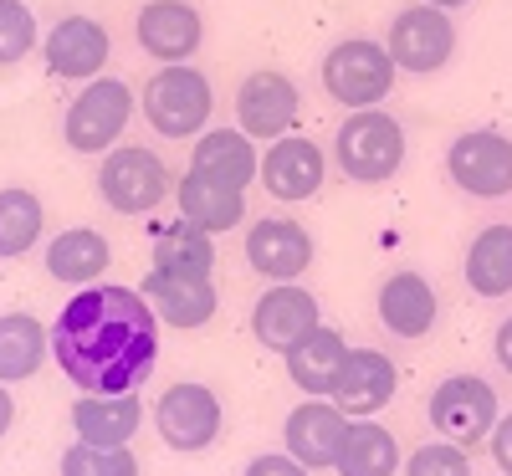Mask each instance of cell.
I'll return each mask as SVG.
<instances>
[{
  "label": "cell",
  "mask_w": 512,
  "mask_h": 476,
  "mask_svg": "<svg viewBox=\"0 0 512 476\" xmlns=\"http://www.w3.org/2000/svg\"><path fill=\"white\" fill-rule=\"evenodd\" d=\"M52 354L82 395H123L154 374L159 318L134 287H82L52 323Z\"/></svg>",
  "instance_id": "obj_1"
},
{
  "label": "cell",
  "mask_w": 512,
  "mask_h": 476,
  "mask_svg": "<svg viewBox=\"0 0 512 476\" xmlns=\"http://www.w3.org/2000/svg\"><path fill=\"white\" fill-rule=\"evenodd\" d=\"M333 159L349 180L359 185H384L395 180V169L405 164V128L400 118H390L384 108H359L338 123L333 139Z\"/></svg>",
  "instance_id": "obj_2"
},
{
  "label": "cell",
  "mask_w": 512,
  "mask_h": 476,
  "mask_svg": "<svg viewBox=\"0 0 512 476\" xmlns=\"http://www.w3.org/2000/svg\"><path fill=\"white\" fill-rule=\"evenodd\" d=\"M395 62L384 52V41H369V36H349V41H333L328 57H323V88L338 108H379L395 88Z\"/></svg>",
  "instance_id": "obj_3"
},
{
  "label": "cell",
  "mask_w": 512,
  "mask_h": 476,
  "mask_svg": "<svg viewBox=\"0 0 512 476\" xmlns=\"http://www.w3.org/2000/svg\"><path fill=\"white\" fill-rule=\"evenodd\" d=\"M210 108H216V93H210V77L195 72L190 62L159 67L144 88V118L159 139H195L210 123Z\"/></svg>",
  "instance_id": "obj_4"
},
{
  "label": "cell",
  "mask_w": 512,
  "mask_h": 476,
  "mask_svg": "<svg viewBox=\"0 0 512 476\" xmlns=\"http://www.w3.org/2000/svg\"><path fill=\"white\" fill-rule=\"evenodd\" d=\"M128 113H134V88L123 77H93L62 118V134L77 154H108L123 134Z\"/></svg>",
  "instance_id": "obj_5"
},
{
  "label": "cell",
  "mask_w": 512,
  "mask_h": 476,
  "mask_svg": "<svg viewBox=\"0 0 512 476\" xmlns=\"http://www.w3.org/2000/svg\"><path fill=\"white\" fill-rule=\"evenodd\" d=\"M98 195L108 200V210L118 215H149L164 195H169V169L154 149L139 144H113L98 164Z\"/></svg>",
  "instance_id": "obj_6"
},
{
  "label": "cell",
  "mask_w": 512,
  "mask_h": 476,
  "mask_svg": "<svg viewBox=\"0 0 512 476\" xmlns=\"http://www.w3.org/2000/svg\"><path fill=\"white\" fill-rule=\"evenodd\" d=\"M384 52L400 72H441L451 57H456V26H451V11L441 6H405L395 21H390V36H384Z\"/></svg>",
  "instance_id": "obj_7"
},
{
  "label": "cell",
  "mask_w": 512,
  "mask_h": 476,
  "mask_svg": "<svg viewBox=\"0 0 512 476\" xmlns=\"http://www.w3.org/2000/svg\"><path fill=\"white\" fill-rule=\"evenodd\" d=\"M446 175L461 195H477V200L512 195V139L497 134V128H472V134L451 139Z\"/></svg>",
  "instance_id": "obj_8"
},
{
  "label": "cell",
  "mask_w": 512,
  "mask_h": 476,
  "mask_svg": "<svg viewBox=\"0 0 512 476\" xmlns=\"http://www.w3.org/2000/svg\"><path fill=\"white\" fill-rule=\"evenodd\" d=\"M425 415H431V425L441 430L446 441L477 446V441L492 436V425H497V395H492V384L477 379V374H451V379L436 384Z\"/></svg>",
  "instance_id": "obj_9"
},
{
  "label": "cell",
  "mask_w": 512,
  "mask_h": 476,
  "mask_svg": "<svg viewBox=\"0 0 512 476\" xmlns=\"http://www.w3.org/2000/svg\"><path fill=\"white\" fill-rule=\"evenodd\" d=\"M154 425H159V441L169 451H205L210 441L221 436V400H216V389H205L195 379L185 384H169L159 405H154Z\"/></svg>",
  "instance_id": "obj_10"
},
{
  "label": "cell",
  "mask_w": 512,
  "mask_h": 476,
  "mask_svg": "<svg viewBox=\"0 0 512 476\" xmlns=\"http://www.w3.org/2000/svg\"><path fill=\"white\" fill-rule=\"evenodd\" d=\"M297 113H303V93H297V82L287 72H251L241 88H236V128L246 139H282L292 134Z\"/></svg>",
  "instance_id": "obj_11"
},
{
  "label": "cell",
  "mask_w": 512,
  "mask_h": 476,
  "mask_svg": "<svg viewBox=\"0 0 512 476\" xmlns=\"http://www.w3.org/2000/svg\"><path fill=\"white\" fill-rule=\"evenodd\" d=\"M344 430H349V415L338 410L328 395H308L282 425V441H287V456L303 461L308 471H323L338 461V446H344Z\"/></svg>",
  "instance_id": "obj_12"
},
{
  "label": "cell",
  "mask_w": 512,
  "mask_h": 476,
  "mask_svg": "<svg viewBox=\"0 0 512 476\" xmlns=\"http://www.w3.org/2000/svg\"><path fill=\"white\" fill-rule=\"evenodd\" d=\"M395 384H400V374H395L390 354H379V349H349L328 400L344 410L349 420H369V415H379L384 405L395 400Z\"/></svg>",
  "instance_id": "obj_13"
},
{
  "label": "cell",
  "mask_w": 512,
  "mask_h": 476,
  "mask_svg": "<svg viewBox=\"0 0 512 476\" xmlns=\"http://www.w3.org/2000/svg\"><path fill=\"white\" fill-rule=\"evenodd\" d=\"M134 31H139V47L149 57H159L164 67L190 62L205 41V21L190 0H149L134 21Z\"/></svg>",
  "instance_id": "obj_14"
},
{
  "label": "cell",
  "mask_w": 512,
  "mask_h": 476,
  "mask_svg": "<svg viewBox=\"0 0 512 476\" xmlns=\"http://www.w3.org/2000/svg\"><path fill=\"white\" fill-rule=\"evenodd\" d=\"M246 267L272 282H292L313 267V236L287 221V215H267L246 231Z\"/></svg>",
  "instance_id": "obj_15"
},
{
  "label": "cell",
  "mask_w": 512,
  "mask_h": 476,
  "mask_svg": "<svg viewBox=\"0 0 512 476\" xmlns=\"http://www.w3.org/2000/svg\"><path fill=\"white\" fill-rule=\"evenodd\" d=\"M318 297L308 287H267L262 297H256V308H251V333L262 349L272 354H287L297 338H308L318 328Z\"/></svg>",
  "instance_id": "obj_16"
},
{
  "label": "cell",
  "mask_w": 512,
  "mask_h": 476,
  "mask_svg": "<svg viewBox=\"0 0 512 476\" xmlns=\"http://www.w3.org/2000/svg\"><path fill=\"white\" fill-rule=\"evenodd\" d=\"M139 292H144V302L154 308V318L169 323V328H205L210 318H216V302H221V292H216V282H210V277L159 272V267L139 282Z\"/></svg>",
  "instance_id": "obj_17"
},
{
  "label": "cell",
  "mask_w": 512,
  "mask_h": 476,
  "mask_svg": "<svg viewBox=\"0 0 512 476\" xmlns=\"http://www.w3.org/2000/svg\"><path fill=\"white\" fill-rule=\"evenodd\" d=\"M41 52H47V72H57L67 82H93L108 67L113 41L93 16H67V21L52 26L47 41H41Z\"/></svg>",
  "instance_id": "obj_18"
},
{
  "label": "cell",
  "mask_w": 512,
  "mask_h": 476,
  "mask_svg": "<svg viewBox=\"0 0 512 476\" xmlns=\"http://www.w3.org/2000/svg\"><path fill=\"white\" fill-rule=\"evenodd\" d=\"M262 185H267V195H277V200H308V195H318L323 190V175H328V164H323V149L313 144V139H303V134H282V139H272V149L262 154Z\"/></svg>",
  "instance_id": "obj_19"
},
{
  "label": "cell",
  "mask_w": 512,
  "mask_h": 476,
  "mask_svg": "<svg viewBox=\"0 0 512 476\" xmlns=\"http://www.w3.org/2000/svg\"><path fill=\"white\" fill-rule=\"evenodd\" d=\"M139 425H144V405L134 389H123V395H82L72 405V430L88 446H128L139 436Z\"/></svg>",
  "instance_id": "obj_20"
},
{
  "label": "cell",
  "mask_w": 512,
  "mask_h": 476,
  "mask_svg": "<svg viewBox=\"0 0 512 476\" xmlns=\"http://www.w3.org/2000/svg\"><path fill=\"white\" fill-rule=\"evenodd\" d=\"M436 287L425 282L420 272H395L390 282L379 287V323L390 328L395 338H425L436 328Z\"/></svg>",
  "instance_id": "obj_21"
},
{
  "label": "cell",
  "mask_w": 512,
  "mask_h": 476,
  "mask_svg": "<svg viewBox=\"0 0 512 476\" xmlns=\"http://www.w3.org/2000/svg\"><path fill=\"white\" fill-rule=\"evenodd\" d=\"M195 175L216 180V185H231L246 195V185L256 180V169H262V159H256V144L241 134V128H210V134L195 139V159H190Z\"/></svg>",
  "instance_id": "obj_22"
},
{
  "label": "cell",
  "mask_w": 512,
  "mask_h": 476,
  "mask_svg": "<svg viewBox=\"0 0 512 476\" xmlns=\"http://www.w3.org/2000/svg\"><path fill=\"white\" fill-rule=\"evenodd\" d=\"M175 200H180V215H185V221L200 226V231H210V236L236 231V226L246 221V195L231 190V185H216V180L195 175V169H185V175H180Z\"/></svg>",
  "instance_id": "obj_23"
},
{
  "label": "cell",
  "mask_w": 512,
  "mask_h": 476,
  "mask_svg": "<svg viewBox=\"0 0 512 476\" xmlns=\"http://www.w3.org/2000/svg\"><path fill=\"white\" fill-rule=\"evenodd\" d=\"M344 354H349L344 333L318 323L308 338H297L282 359H287V374H292V384L303 389V395H333L338 369H344Z\"/></svg>",
  "instance_id": "obj_24"
},
{
  "label": "cell",
  "mask_w": 512,
  "mask_h": 476,
  "mask_svg": "<svg viewBox=\"0 0 512 476\" xmlns=\"http://www.w3.org/2000/svg\"><path fill=\"white\" fill-rule=\"evenodd\" d=\"M108 262H113L108 241H103L98 231H88V226L62 231V236L47 246V272H52L57 282H67V287H88V282H98V277L108 272Z\"/></svg>",
  "instance_id": "obj_25"
},
{
  "label": "cell",
  "mask_w": 512,
  "mask_h": 476,
  "mask_svg": "<svg viewBox=\"0 0 512 476\" xmlns=\"http://www.w3.org/2000/svg\"><path fill=\"white\" fill-rule=\"evenodd\" d=\"M338 476H395L400 471V446L384 425L374 420H349L344 446H338Z\"/></svg>",
  "instance_id": "obj_26"
},
{
  "label": "cell",
  "mask_w": 512,
  "mask_h": 476,
  "mask_svg": "<svg viewBox=\"0 0 512 476\" xmlns=\"http://www.w3.org/2000/svg\"><path fill=\"white\" fill-rule=\"evenodd\" d=\"M47 364V328L31 313H0V384H21Z\"/></svg>",
  "instance_id": "obj_27"
},
{
  "label": "cell",
  "mask_w": 512,
  "mask_h": 476,
  "mask_svg": "<svg viewBox=\"0 0 512 476\" xmlns=\"http://www.w3.org/2000/svg\"><path fill=\"white\" fill-rule=\"evenodd\" d=\"M466 287L477 297L512 292V226H487L466 251Z\"/></svg>",
  "instance_id": "obj_28"
},
{
  "label": "cell",
  "mask_w": 512,
  "mask_h": 476,
  "mask_svg": "<svg viewBox=\"0 0 512 476\" xmlns=\"http://www.w3.org/2000/svg\"><path fill=\"white\" fill-rule=\"evenodd\" d=\"M154 267L159 272H185V277H210L216 272V236L180 221V226H164L154 241Z\"/></svg>",
  "instance_id": "obj_29"
},
{
  "label": "cell",
  "mask_w": 512,
  "mask_h": 476,
  "mask_svg": "<svg viewBox=\"0 0 512 476\" xmlns=\"http://www.w3.org/2000/svg\"><path fill=\"white\" fill-rule=\"evenodd\" d=\"M41 241V200L31 190H0V262H16Z\"/></svg>",
  "instance_id": "obj_30"
},
{
  "label": "cell",
  "mask_w": 512,
  "mask_h": 476,
  "mask_svg": "<svg viewBox=\"0 0 512 476\" xmlns=\"http://www.w3.org/2000/svg\"><path fill=\"white\" fill-rule=\"evenodd\" d=\"M62 476H139V461H134V451H123V446L77 441V446L62 451Z\"/></svg>",
  "instance_id": "obj_31"
},
{
  "label": "cell",
  "mask_w": 512,
  "mask_h": 476,
  "mask_svg": "<svg viewBox=\"0 0 512 476\" xmlns=\"http://www.w3.org/2000/svg\"><path fill=\"white\" fill-rule=\"evenodd\" d=\"M36 47V16L26 0H0V67H16Z\"/></svg>",
  "instance_id": "obj_32"
},
{
  "label": "cell",
  "mask_w": 512,
  "mask_h": 476,
  "mask_svg": "<svg viewBox=\"0 0 512 476\" xmlns=\"http://www.w3.org/2000/svg\"><path fill=\"white\" fill-rule=\"evenodd\" d=\"M405 476H472V456L456 441H431V446L410 451Z\"/></svg>",
  "instance_id": "obj_33"
},
{
  "label": "cell",
  "mask_w": 512,
  "mask_h": 476,
  "mask_svg": "<svg viewBox=\"0 0 512 476\" xmlns=\"http://www.w3.org/2000/svg\"><path fill=\"white\" fill-rule=\"evenodd\" d=\"M246 476H308V466L292 461L287 451H267V456L246 461Z\"/></svg>",
  "instance_id": "obj_34"
},
{
  "label": "cell",
  "mask_w": 512,
  "mask_h": 476,
  "mask_svg": "<svg viewBox=\"0 0 512 476\" xmlns=\"http://www.w3.org/2000/svg\"><path fill=\"white\" fill-rule=\"evenodd\" d=\"M492 461H497L502 476H512V410L492 425Z\"/></svg>",
  "instance_id": "obj_35"
},
{
  "label": "cell",
  "mask_w": 512,
  "mask_h": 476,
  "mask_svg": "<svg viewBox=\"0 0 512 476\" xmlns=\"http://www.w3.org/2000/svg\"><path fill=\"white\" fill-rule=\"evenodd\" d=\"M492 354H497V364H502V369L512 374V318H507V323L497 328V338H492Z\"/></svg>",
  "instance_id": "obj_36"
},
{
  "label": "cell",
  "mask_w": 512,
  "mask_h": 476,
  "mask_svg": "<svg viewBox=\"0 0 512 476\" xmlns=\"http://www.w3.org/2000/svg\"><path fill=\"white\" fill-rule=\"evenodd\" d=\"M11 425H16V400L6 395V384H0V441L11 436Z\"/></svg>",
  "instance_id": "obj_37"
},
{
  "label": "cell",
  "mask_w": 512,
  "mask_h": 476,
  "mask_svg": "<svg viewBox=\"0 0 512 476\" xmlns=\"http://www.w3.org/2000/svg\"><path fill=\"white\" fill-rule=\"evenodd\" d=\"M425 6H441V11H461L466 0H425Z\"/></svg>",
  "instance_id": "obj_38"
}]
</instances>
